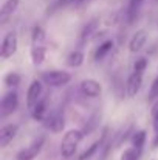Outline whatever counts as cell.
Wrapping results in <instances>:
<instances>
[{
  "mask_svg": "<svg viewBox=\"0 0 158 160\" xmlns=\"http://www.w3.org/2000/svg\"><path fill=\"white\" fill-rule=\"evenodd\" d=\"M81 140H82V132L79 129H70L68 132H65V135H64V138L60 142V154H62V157L70 159L74 154L78 145L81 143Z\"/></svg>",
  "mask_w": 158,
  "mask_h": 160,
  "instance_id": "cell-1",
  "label": "cell"
},
{
  "mask_svg": "<svg viewBox=\"0 0 158 160\" xmlns=\"http://www.w3.org/2000/svg\"><path fill=\"white\" fill-rule=\"evenodd\" d=\"M70 79H71V75L67 72H62V70H51V72H45L42 75V81L51 87L65 86L70 82Z\"/></svg>",
  "mask_w": 158,
  "mask_h": 160,
  "instance_id": "cell-2",
  "label": "cell"
},
{
  "mask_svg": "<svg viewBox=\"0 0 158 160\" xmlns=\"http://www.w3.org/2000/svg\"><path fill=\"white\" fill-rule=\"evenodd\" d=\"M19 106V97L14 90L8 92L3 98H2V104H0V115L2 117H8L11 113L16 112V109Z\"/></svg>",
  "mask_w": 158,
  "mask_h": 160,
  "instance_id": "cell-3",
  "label": "cell"
},
{
  "mask_svg": "<svg viewBox=\"0 0 158 160\" xmlns=\"http://www.w3.org/2000/svg\"><path fill=\"white\" fill-rule=\"evenodd\" d=\"M16 52H17V34L14 31H9L3 38V42H2V47H0V56L3 59H8Z\"/></svg>",
  "mask_w": 158,
  "mask_h": 160,
  "instance_id": "cell-4",
  "label": "cell"
},
{
  "mask_svg": "<svg viewBox=\"0 0 158 160\" xmlns=\"http://www.w3.org/2000/svg\"><path fill=\"white\" fill-rule=\"evenodd\" d=\"M42 146H44V137H39V138L34 140L30 146H26L25 149L19 151L17 156H16V159L17 160H33V159H36V156L41 152Z\"/></svg>",
  "mask_w": 158,
  "mask_h": 160,
  "instance_id": "cell-5",
  "label": "cell"
},
{
  "mask_svg": "<svg viewBox=\"0 0 158 160\" xmlns=\"http://www.w3.org/2000/svg\"><path fill=\"white\" fill-rule=\"evenodd\" d=\"M41 95H42V82L39 79H34L30 84L28 92H26V106L30 110L37 104V101L41 100Z\"/></svg>",
  "mask_w": 158,
  "mask_h": 160,
  "instance_id": "cell-6",
  "label": "cell"
},
{
  "mask_svg": "<svg viewBox=\"0 0 158 160\" xmlns=\"http://www.w3.org/2000/svg\"><path fill=\"white\" fill-rule=\"evenodd\" d=\"M81 92H82L85 97L98 98V97L103 93V86H101V82H98L96 79H84V81L81 82Z\"/></svg>",
  "mask_w": 158,
  "mask_h": 160,
  "instance_id": "cell-7",
  "label": "cell"
},
{
  "mask_svg": "<svg viewBox=\"0 0 158 160\" xmlns=\"http://www.w3.org/2000/svg\"><path fill=\"white\" fill-rule=\"evenodd\" d=\"M44 120H45L44 121V126L47 129H50L51 132H60L64 129V124L65 123H64V115L60 112H53L50 115H47Z\"/></svg>",
  "mask_w": 158,
  "mask_h": 160,
  "instance_id": "cell-8",
  "label": "cell"
},
{
  "mask_svg": "<svg viewBox=\"0 0 158 160\" xmlns=\"http://www.w3.org/2000/svg\"><path fill=\"white\" fill-rule=\"evenodd\" d=\"M141 84H143V76H141V73H136V72H133L130 76H129V79H127V84H126V90H127V95L132 98V97H135L138 92H140V89H141Z\"/></svg>",
  "mask_w": 158,
  "mask_h": 160,
  "instance_id": "cell-9",
  "label": "cell"
},
{
  "mask_svg": "<svg viewBox=\"0 0 158 160\" xmlns=\"http://www.w3.org/2000/svg\"><path fill=\"white\" fill-rule=\"evenodd\" d=\"M146 41H147V33H146L144 30H138V31L132 36V39L129 41V50H130L132 53L140 52V50L144 47Z\"/></svg>",
  "mask_w": 158,
  "mask_h": 160,
  "instance_id": "cell-10",
  "label": "cell"
},
{
  "mask_svg": "<svg viewBox=\"0 0 158 160\" xmlns=\"http://www.w3.org/2000/svg\"><path fill=\"white\" fill-rule=\"evenodd\" d=\"M17 131H19L17 124H6V126H3L0 129V146L2 148L8 146V143L12 142V138L16 137Z\"/></svg>",
  "mask_w": 158,
  "mask_h": 160,
  "instance_id": "cell-11",
  "label": "cell"
},
{
  "mask_svg": "<svg viewBox=\"0 0 158 160\" xmlns=\"http://www.w3.org/2000/svg\"><path fill=\"white\" fill-rule=\"evenodd\" d=\"M19 2H20V0H6V2L3 3V6H2V9H0V22H2V23H6V20L14 14V11H16L17 6H19Z\"/></svg>",
  "mask_w": 158,
  "mask_h": 160,
  "instance_id": "cell-12",
  "label": "cell"
},
{
  "mask_svg": "<svg viewBox=\"0 0 158 160\" xmlns=\"http://www.w3.org/2000/svg\"><path fill=\"white\" fill-rule=\"evenodd\" d=\"M143 2H144V0H130V2H129L127 12H126L129 25H132V23H133V22L138 19V14H140V11H141Z\"/></svg>",
  "mask_w": 158,
  "mask_h": 160,
  "instance_id": "cell-13",
  "label": "cell"
},
{
  "mask_svg": "<svg viewBox=\"0 0 158 160\" xmlns=\"http://www.w3.org/2000/svg\"><path fill=\"white\" fill-rule=\"evenodd\" d=\"M31 45L33 47H45V31L42 27H34L31 33Z\"/></svg>",
  "mask_w": 158,
  "mask_h": 160,
  "instance_id": "cell-14",
  "label": "cell"
},
{
  "mask_svg": "<svg viewBox=\"0 0 158 160\" xmlns=\"http://www.w3.org/2000/svg\"><path fill=\"white\" fill-rule=\"evenodd\" d=\"M98 25H99V22H98V19H92L85 27H84V30H82V34H81V39H82V42H85V41H89L93 34H96V30H98Z\"/></svg>",
  "mask_w": 158,
  "mask_h": 160,
  "instance_id": "cell-15",
  "label": "cell"
},
{
  "mask_svg": "<svg viewBox=\"0 0 158 160\" xmlns=\"http://www.w3.org/2000/svg\"><path fill=\"white\" fill-rule=\"evenodd\" d=\"M47 113V101L45 100H39L37 104L31 109V115L34 120H44Z\"/></svg>",
  "mask_w": 158,
  "mask_h": 160,
  "instance_id": "cell-16",
  "label": "cell"
},
{
  "mask_svg": "<svg viewBox=\"0 0 158 160\" xmlns=\"http://www.w3.org/2000/svg\"><path fill=\"white\" fill-rule=\"evenodd\" d=\"M47 48L45 47H31V59L34 65H41L45 59Z\"/></svg>",
  "mask_w": 158,
  "mask_h": 160,
  "instance_id": "cell-17",
  "label": "cell"
},
{
  "mask_svg": "<svg viewBox=\"0 0 158 160\" xmlns=\"http://www.w3.org/2000/svg\"><path fill=\"white\" fill-rule=\"evenodd\" d=\"M82 62H84V53L82 52H73V53L68 54V58H67V64L70 65V67H79V65H82Z\"/></svg>",
  "mask_w": 158,
  "mask_h": 160,
  "instance_id": "cell-18",
  "label": "cell"
},
{
  "mask_svg": "<svg viewBox=\"0 0 158 160\" xmlns=\"http://www.w3.org/2000/svg\"><path fill=\"white\" fill-rule=\"evenodd\" d=\"M144 142H146V132L144 131H136V132H133V135H132V146L133 148H136V149H143V146H144Z\"/></svg>",
  "mask_w": 158,
  "mask_h": 160,
  "instance_id": "cell-19",
  "label": "cell"
},
{
  "mask_svg": "<svg viewBox=\"0 0 158 160\" xmlns=\"http://www.w3.org/2000/svg\"><path fill=\"white\" fill-rule=\"evenodd\" d=\"M112 47H113V41H105L104 44H101L99 48H98L96 53H95V59H96V61H101L105 54L112 50Z\"/></svg>",
  "mask_w": 158,
  "mask_h": 160,
  "instance_id": "cell-20",
  "label": "cell"
},
{
  "mask_svg": "<svg viewBox=\"0 0 158 160\" xmlns=\"http://www.w3.org/2000/svg\"><path fill=\"white\" fill-rule=\"evenodd\" d=\"M101 143H103V140H98V142H95L87 151H84L81 156H79V159L78 160H89V159H92V156L98 151V146H101Z\"/></svg>",
  "mask_w": 158,
  "mask_h": 160,
  "instance_id": "cell-21",
  "label": "cell"
},
{
  "mask_svg": "<svg viewBox=\"0 0 158 160\" xmlns=\"http://www.w3.org/2000/svg\"><path fill=\"white\" fill-rule=\"evenodd\" d=\"M5 84L8 87H14V86H19L20 84V75L16 73V72H11L5 76Z\"/></svg>",
  "mask_w": 158,
  "mask_h": 160,
  "instance_id": "cell-22",
  "label": "cell"
},
{
  "mask_svg": "<svg viewBox=\"0 0 158 160\" xmlns=\"http://www.w3.org/2000/svg\"><path fill=\"white\" fill-rule=\"evenodd\" d=\"M140 157V149L136 148H129L121 154V160H138Z\"/></svg>",
  "mask_w": 158,
  "mask_h": 160,
  "instance_id": "cell-23",
  "label": "cell"
},
{
  "mask_svg": "<svg viewBox=\"0 0 158 160\" xmlns=\"http://www.w3.org/2000/svg\"><path fill=\"white\" fill-rule=\"evenodd\" d=\"M146 67H147V61H146V58H140V59L135 61L133 68H135L136 73H143V72L146 70Z\"/></svg>",
  "mask_w": 158,
  "mask_h": 160,
  "instance_id": "cell-24",
  "label": "cell"
},
{
  "mask_svg": "<svg viewBox=\"0 0 158 160\" xmlns=\"http://www.w3.org/2000/svg\"><path fill=\"white\" fill-rule=\"evenodd\" d=\"M158 98V76L157 79L154 81V84L151 86V90H149V100H157Z\"/></svg>",
  "mask_w": 158,
  "mask_h": 160,
  "instance_id": "cell-25",
  "label": "cell"
},
{
  "mask_svg": "<svg viewBox=\"0 0 158 160\" xmlns=\"http://www.w3.org/2000/svg\"><path fill=\"white\" fill-rule=\"evenodd\" d=\"M151 117H152V120H157L158 118V100L152 104V109H151Z\"/></svg>",
  "mask_w": 158,
  "mask_h": 160,
  "instance_id": "cell-26",
  "label": "cell"
},
{
  "mask_svg": "<svg viewBox=\"0 0 158 160\" xmlns=\"http://www.w3.org/2000/svg\"><path fill=\"white\" fill-rule=\"evenodd\" d=\"M154 129H155V132H158V118L154 120Z\"/></svg>",
  "mask_w": 158,
  "mask_h": 160,
  "instance_id": "cell-27",
  "label": "cell"
},
{
  "mask_svg": "<svg viewBox=\"0 0 158 160\" xmlns=\"http://www.w3.org/2000/svg\"><path fill=\"white\" fill-rule=\"evenodd\" d=\"M157 2H158V0H157Z\"/></svg>",
  "mask_w": 158,
  "mask_h": 160,
  "instance_id": "cell-28",
  "label": "cell"
}]
</instances>
